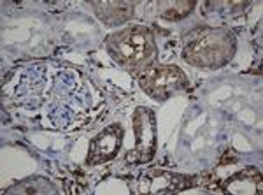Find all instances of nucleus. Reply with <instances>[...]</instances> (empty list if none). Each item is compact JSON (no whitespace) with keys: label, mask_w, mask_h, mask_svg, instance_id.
<instances>
[{"label":"nucleus","mask_w":263,"mask_h":195,"mask_svg":"<svg viewBox=\"0 0 263 195\" xmlns=\"http://www.w3.org/2000/svg\"><path fill=\"white\" fill-rule=\"evenodd\" d=\"M120 129H109L93 143V155H97V160L111 158L114 151L120 148Z\"/></svg>","instance_id":"2"},{"label":"nucleus","mask_w":263,"mask_h":195,"mask_svg":"<svg viewBox=\"0 0 263 195\" xmlns=\"http://www.w3.org/2000/svg\"><path fill=\"white\" fill-rule=\"evenodd\" d=\"M118 46V53L123 60H128L130 63H139L146 58L147 48L151 44V39L144 30L125 32L120 37H114Z\"/></svg>","instance_id":"1"},{"label":"nucleus","mask_w":263,"mask_h":195,"mask_svg":"<svg viewBox=\"0 0 263 195\" xmlns=\"http://www.w3.org/2000/svg\"><path fill=\"white\" fill-rule=\"evenodd\" d=\"M177 81H182V76L179 74V70L176 67H171V69H156L153 70L151 74H147L146 81H144V88H171L174 86Z\"/></svg>","instance_id":"3"}]
</instances>
